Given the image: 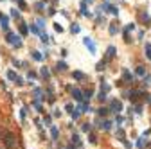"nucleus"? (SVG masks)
Masks as SVG:
<instances>
[{
	"label": "nucleus",
	"instance_id": "nucleus-3",
	"mask_svg": "<svg viewBox=\"0 0 151 149\" xmlns=\"http://www.w3.org/2000/svg\"><path fill=\"white\" fill-rule=\"evenodd\" d=\"M70 92H72V97L78 101V103H83L85 101V92H81L79 88H70Z\"/></svg>",
	"mask_w": 151,
	"mask_h": 149
},
{
	"label": "nucleus",
	"instance_id": "nucleus-40",
	"mask_svg": "<svg viewBox=\"0 0 151 149\" xmlns=\"http://www.w3.org/2000/svg\"><path fill=\"white\" fill-rule=\"evenodd\" d=\"M47 15H49V16H54V15H56V9H54V7H49V11H47Z\"/></svg>",
	"mask_w": 151,
	"mask_h": 149
},
{
	"label": "nucleus",
	"instance_id": "nucleus-41",
	"mask_svg": "<svg viewBox=\"0 0 151 149\" xmlns=\"http://www.w3.org/2000/svg\"><path fill=\"white\" fill-rule=\"evenodd\" d=\"M25 115H27V108H22V110H20V117L25 119Z\"/></svg>",
	"mask_w": 151,
	"mask_h": 149
},
{
	"label": "nucleus",
	"instance_id": "nucleus-14",
	"mask_svg": "<svg viewBox=\"0 0 151 149\" xmlns=\"http://www.w3.org/2000/svg\"><path fill=\"white\" fill-rule=\"evenodd\" d=\"M27 32H29V27H27L25 22H22V23H20V34H22V36H27Z\"/></svg>",
	"mask_w": 151,
	"mask_h": 149
},
{
	"label": "nucleus",
	"instance_id": "nucleus-27",
	"mask_svg": "<svg viewBox=\"0 0 151 149\" xmlns=\"http://www.w3.org/2000/svg\"><path fill=\"white\" fill-rule=\"evenodd\" d=\"M144 52H146V58L151 59V43H146V47H144Z\"/></svg>",
	"mask_w": 151,
	"mask_h": 149
},
{
	"label": "nucleus",
	"instance_id": "nucleus-25",
	"mask_svg": "<svg viewBox=\"0 0 151 149\" xmlns=\"http://www.w3.org/2000/svg\"><path fill=\"white\" fill-rule=\"evenodd\" d=\"M146 144H148V142H146V135H142V137L139 138V144H137V146H139V149H144Z\"/></svg>",
	"mask_w": 151,
	"mask_h": 149
},
{
	"label": "nucleus",
	"instance_id": "nucleus-42",
	"mask_svg": "<svg viewBox=\"0 0 151 149\" xmlns=\"http://www.w3.org/2000/svg\"><path fill=\"white\" fill-rule=\"evenodd\" d=\"M15 83H16L18 86H24V79H22V77H16V81H15Z\"/></svg>",
	"mask_w": 151,
	"mask_h": 149
},
{
	"label": "nucleus",
	"instance_id": "nucleus-46",
	"mask_svg": "<svg viewBox=\"0 0 151 149\" xmlns=\"http://www.w3.org/2000/svg\"><path fill=\"white\" fill-rule=\"evenodd\" d=\"M135 111H137V113H142V106L139 104V106H137V108H135Z\"/></svg>",
	"mask_w": 151,
	"mask_h": 149
},
{
	"label": "nucleus",
	"instance_id": "nucleus-12",
	"mask_svg": "<svg viewBox=\"0 0 151 149\" xmlns=\"http://www.w3.org/2000/svg\"><path fill=\"white\" fill-rule=\"evenodd\" d=\"M117 138L122 142V144L126 142V135H124V130H122V128H117Z\"/></svg>",
	"mask_w": 151,
	"mask_h": 149
},
{
	"label": "nucleus",
	"instance_id": "nucleus-1",
	"mask_svg": "<svg viewBox=\"0 0 151 149\" xmlns=\"http://www.w3.org/2000/svg\"><path fill=\"white\" fill-rule=\"evenodd\" d=\"M5 42H7L9 45H15L16 49H20V47H22V38L16 36L15 32H11V31L5 32Z\"/></svg>",
	"mask_w": 151,
	"mask_h": 149
},
{
	"label": "nucleus",
	"instance_id": "nucleus-48",
	"mask_svg": "<svg viewBox=\"0 0 151 149\" xmlns=\"http://www.w3.org/2000/svg\"><path fill=\"white\" fill-rule=\"evenodd\" d=\"M2 16H4V15H2V11H0V20H2Z\"/></svg>",
	"mask_w": 151,
	"mask_h": 149
},
{
	"label": "nucleus",
	"instance_id": "nucleus-43",
	"mask_svg": "<svg viewBox=\"0 0 151 149\" xmlns=\"http://www.w3.org/2000/svg\"><path fill=\"white\" fill-rule=\"evenodd\" d=\"M65 110H67V111H70V113H72V111H74V106H72L70 103H68V104L65 106Z\"/></svg>",
	"mask_w": 151,
	"mask_h": 149
},
{
	"label": "nucleus",
	"instance_id": "nucleus-36",
	"mask_svg": "<svg viewBox=\"0 0 151 149\" xmlns=\"http://www.w3.org/2000/svg\"><path fill=\"white\" fill-rule=\"evenodd\" d=\"M51 122H52V117H51V115H45V117H43V124L51 126Z\"/></svg>",
	"mask_w": 151,
	"mask_h": 149
},
{
	"label": "nucleus",
	"instance_id": "nucleus-11",
	"mask_svg": "<svg viewBox=\"0 0 151 149\" xmlns=\"http://www.w3.org/2000/svg\"><path fill=\"white\" fill-rule=\"evenodd\" d=\"M124 81H133V76H131V74H129L128 70H124V72H122V81H119V85H122Z\"/></svg>",
	"mask_w": 151,
	"mask_h": 149
},
{
	"label": "nucleus",
	"instance_id": "nucleus-32",
	"mask_svg": "<svg viewBox=\"0 0 151 149\" xmlns=\"http://www.w3.org/2000/svg\"><path fill=\"white\" fill-rule=\"evenodd\" d=\"M81 130H83L85 133H90V131H92V124H88V122H85V124H83V128H81Z\"/></svg>",
	"mask_w": 151,
	"mask_h": 149
},
{
	"label": "nucleus",
	"instance_id": "nucleus-23",
	"mask_svg": "<svg viewBox=\"0 0 151 149\" xmlns=\"http://www.w3.org/2000/svg\"><path fill=\"white\" fill-rule=\"evenodd\" d=\"M79 31H81V27H79V23H72V25H70V32H72V34H78Z\"/></svg>",
	"mask_w": 151,
	"mask_h": 149
},
{
	"label": "nucleus",
	"instance_id": "nucleus-10",
	"mask_svg": "<svg viewBox=\"0 0 151 149\" xmlns=\"http://www.w3.org/2000/svg\"><path fill=\"white\" fill-rule=\"evenodd\" d=\"M70 140H72V144H74L76 147H78V149H81V137H79V135H78V133H74Z\"/></svg>",
	"mask_w": 151,
	"mask_h": 149
},
{
	"label": "nucleus",
	"instance_id": "nucleus-29",
	"mask_svg": "<svg viewBox=\"0 0 151 149\" xmlns=\"http://www.w3.org/2000/svg\"><path fill=\"white\" fill-rule=\"evenodd\" d=\"M110 128H112V122H110V120H104V122L101 124V130H104V131H108Z\"/></svg>",
	"mask_w": 151,
	"mask_h": 149
},
{
	"label": "nucleus",
	"instance_id": "nucleus-16",
	"mask_svg": "<svg viewBox=\"0 0 151 149\" xmlns=\"http://www.w3.org/2000/svg\"><path fill=\"white\" fill-rule=\"evenodd\" d=\"M29 31L32 32V34H42V29H40V27H38V23H36V25H34V23H31Z\"/></svg>",
	"mask_w": 151,
	"mask_h": 149
},
{
	"label": "nucleus",
	"instance_id": "nucleus-35",
	"mask_svg": "<svg viewBox=\"0 0 151 149\" xmlns=\"http://www.w3.org/2000/svg\"><path fill=\"white\" fill-rule=\"evenodd\" d=\"M92 95H94V92H92V90H85V101H90Z\"/></svg>",
	"mask_w": 151,
	"mask_h": 149
},
{
	"label": "nucleus",
	"instance_id": "nucleus-7",
	"mask_svg": "<svg viewBox=\"0 0 151 149\" xmlns=\"http://www.w3.org/2000/svg\"><path fill=\"white\" fill-rule=\"evenodd\" d=\"M115 52H117V49H115L113 45H110L108 49H106V56H104V59H106V61H112V59L115 58Z\"/></svg>",
	"mask_w": 151,
	"mask_h": 149
},
{
	"label": "nucleus",
	"instance_id": "nucleus-37",
	"mask_svg": "<svg viewBox=\"0 0 151 149\" xmlns=\"http://www.w3.org/2000/svg\"><path fill=\"white\" fill-rule=\"evenodd\" d=\"M36 23H38L40 29H43V27H45V20H43V18H38V20H36Z\"/></svg>",
	"mask_w": 151,
	"mask_h": 149
},
{
	"label": "nucleus",
	"instance_id": "nucleus-44",
	"mask_svg": "<svg viewBox=\"0 0 151 149\" xmlns=\"http://www.w3.org/2000/svg\"><path fill=\"white\" fill-rule=\"evenodd\" d=\"M122 120H124V119H122L121 115H117V119H115V122H117V124H122Z\"/></svg>",
	"mask_w": 151,
	"mask_h": 149
},
{
	"label": "nucleus",
	"instance_id": "nucleus-18",
	"mask_svg": "<svg viewBox=\"0 0 151 149\" xmlns=\"http://www.w3.org/2000/svg\"><path fill=\"white\" fill-rule=\"evenodd\" d=\"M81 111H83V113H88V111H90L92 110V108H90V104H88V101H85V103H81Z\"/></svg>",
	"mask_w": 151,
	"mask_h": 149
},
{
	"label": "nucleus",
	"instance_id": "nucleus-5",
	"mask_svg": "<svg viewBox=\"0 0 151 149\" xmlns=\"http://www.w3.org/2000/svg\"><path fill=\"white\" fill-rule=\"evenodd\" d=\"M110 111H113V113H121L122 111V103L117 99H113L112 103H110Z\"/></svg>",
	"mask_w": 151,
	"mask_h": 149
},
{
	"label": "nucleus",
	"instance_id": "nucleus-13",
	"mask_svg": "<svg viewBox=\"0 0 151 149\" xmlns=\"http://www.w3.org/2000/svg\"><path fill=\"white\" fill-rule=\"evenodd\" d=\"M67 68H68V66H67L65 61H58V63H56V70H58V72H65Z\"/></svg>",
	"mask_w": 151,
	"mask_h": 149
},
{
	"label": "nucleus",
	"instance_id": "nucleus-2",
	"mask_svg": "<svg viewBox=\"0 0 151 149\" xmlns=\"http://www.w3.org/2000/svg\"><path fill=\"white\" fill-rule=\"evenodd\" d=\"M124 95H126L129 101H131V103H135V101L139 99V97H144V99H146V97H148V93L144 92V90H129V92H124Z\"/></svg>",
	"mask_w": 151,
	"mask_h": 149
},
{
	"label": "nucleus",
	"instance_id": "nucleus-9",
	"mask_svg": "<svg viewBox=\"0 0 151 149\" xmlns=\"http://www.w3.org/2000/svg\"><path fill=\"white\" fill-rule=\"evenodd\" d=\"M108 32H110L112 36H115V34L119 32V23H117V22H112V23H110V27H108Z\"/></svg>",
	"mask_w": 151,
	"mask_h": 149
},
{
	"label": "nucleus",
	"instance_id": "nucleus-49",
	"mask_svg": "<svg viewBox=\"0 0 151 149\" xmlns=\"http://www.w3.org/2000/svg\"><path fill=\"white\" fill-rule=\"evenodd\" d=\"M0 149H4V147H2V144H0Z\"/></svg>",
	"mask_w": 151,
	"mask_h": 149
},
{
	"label": "nucleus",
	"instance_id": "nucleus-31",
	"mask_svg": "<svg viewBox=\"0 0 151 149\" xmlns=\"http://www.w3.org/2000/svg\"><path fill=\"white\" fill-rule=\"evenodd\" d=\"M81 113H83V111H81V108H78V110H74L70 115H72V119L76 120V119H79V115H81Z\"/></svg>",
	"mask_w": 151,
	"mask_h": 149
},
{
	"label": "nucleus",
	"instance_id": "nucleus-45",
	"mask_svg": "<svg viewBox=\"0 0 151 149\" xmlns=\"http://www.w3.org/2000/svg\"><path fill=\"white\" fill-rule=\"evenodd\" d=\"M27 76H29V79H34V77H36V72H29Z\"/></svg>",
	"mask_w": 151,
	"mask_h": 149
},
{
	"label": "nucleus",
	"instance_id": "nucleus-30",
	"mask_svg": "<svg viewBox=\"0 0 151 149\" xmlns=\"http://www.w3.org/2000/svg\"><path fill=\"white\" fill-rule=\"evenodd\" d=\"M40 38H42V43H43V45H47V43H49V42H51V38H49V36H47V34H45V32H42V34H40Z\"/></svg>",
	"mask_w": 151,
	"mask_h": 149
},
{
	"label": "nucleus",
	"instance_id": "nucleus-20",
	"mask_svg": "<svg viewBox=\"0 0 151 149\" xmlns=\"http://www.w3.org/2000/svg\"><path fill=\"white\" fill-rule=\"evenodd\" d=\"M45 4H47L45 0H43V2H36V4H34V9H36L38 13H40V11H43V9H45Z\"/></svg>",
	"mask_w": 151,
	"mask_h": 149
},
{
	"label": "nucleus",
	"instance_id": "nucleus-34",
	"mask_svg": "<svg viewBox=\"0 0 151 149\" xmlns=\"http://www.w3.org/2000/svg\"><path fill=\"white\" fill-rule=\"evenodd\" d=\"M88 142H90V144H95V142H97V138H95V135L92 131L88 133Z\"/></svg>",
	"mask_w": 151,
	"mask_h": 149
},
{
	"label": "nucleus",
	"instance_id": "nucleus-38",
	"mask_svg": "<svg viewBox=\"0 0 151 149\" xmlns=\"http://www.w3.org/2000/svg\"><path fill=\"white\" fill-rule=\"evenodd\" d=\"M11 16L13 18H20V11L18 9H11Z\"/></svg>",
	"mask_w": 151,
	"mask_h": 149
},
{
	"label": "nucleus",
	"instance_id": "nucleus-22",
	"mask_svg": "<svg viewBox=\"0 0 151 149\" xmlns=\"http://www.w3.org/2000/svg\"><path fill=\"white\" fill-rule=\"evenodd\" d=\"M58 135H59L58 128H56V126H51V137H52L54 140H56V138H58Z\"/></svg>",
	"mask_w": 151,
	"mask_h": 149
},
{
	"label": "nucleus",
	"instance_id": "nucleus-15",
	"mask_svg": "<svg viewBox=\"0 0 151 149\" xmlns=\"http://www.w3.org/2000/svg\"><path fill=\"white\" fill-rule=\"evenodd\" d=\"M40 76H42L43 79H49V77H51V72H49V68H47V66H42V70H40Z\"/></svg>",
	"mask_w": 151,
	"mask_h": 149
},
{
	"label": "nucleus",
	"instance_id": "nucleus-50",
	"mask_svg": "<svg viewBox=\"0 0 151 149\" xmlns=\"http://www.w3.org/2000/svg\"><path fill=\"white\" fill-rule=\"evenodd\" d=\"M0 2H4V0H0Z\"/></svg>",
	"mask_w": 151,
	"mask_h": 149
},
{
	"label": "nucleus",
	"instance_id": "nucleus-21",
	"mask_svg": "<svg viewBox=\"0 0 151 149\" xmlns=\"http://www.w3.org/2000/svg\"><path fill=\"white\" fill-rule=\"evenodd\" d=\"M139 18L142 20L144 23H148V22H149V15H148V13H144V11H140V13H139Z\"/></svg>",
	"mask_w": 151,
	"mask_h": 149
},
{
	"label": "nucleus",
	"instance_id": "nucleus-47",
	"mask_svg": "<svg viewBox=\"0 0 151 149\" xmlns=\"http://www.w3.org/2000/svg\"><path fill=\"white\" fill-rule=\"evenodd\" d=\"M85 2H86V4H90V2H94V0H85Z\"/></svg>",
	"mask_w": 151,
	"mask_h": 149
},
{
	"label": "nucleus",
	"instance_id": "nucleus-33",
	"mask_svg": "<svg viewBox=\"0 0 151 149\" xmlns=\"http://www.w3.org/2000/svg\"><path fill=\"white\" fill-rule=\"evenodd\" d=\"M16 77H18V76H16V74L13 72V70L7 72V79H9V81H16Z\"/></svg>",
	"mask_w": 151,
	"mask_h": 149
},
{
	"label": "nucleus",
	"instance_id": "nucleus-6",
	"mask_svg": "<svg viewBox=\"0 0 151 149\" xmlns=\"http://www.w3.org/2000/svg\"><path fill=\"white\" fill-rule=\"evenodd\" d=\"M83 43H85V47L88 50H90V54H95V50H97V47H95V43L92 42V38H83Z\"/></svg>",
	"mask_w": 151,
	"mask_h": 149
},
{
	"label": "nucleus",
	"instance_id": "nucleus-19",
	"mask_svg": "<svg viewBox=\"0 0 151 149\" xmlns=\"http://www.w3.org/2000/svg\"><path fill=\"white\" fill-rule=\"evenodd\" d=\"M31 54H32V59H34V61H42V59H43L42 52H38V50H32Z\"/></svg>",
	"mask_w": 151,
	"mask_h": 149
},
{
	"label": "nucleus",
	"instance_id": "nucleus-4",
	"mask_svg": "<svg viewBox=\"0 0 151 149\" xmlns=\"http://www.w3.org/2000/svg\"><path fill=\"white\" fill-rule=\"evenodd\" d=\"M15 135H13V133H5V149H15Z\"/></svg>",
	"mask_w": 151,
	"mask_h": 149
},
{
	"label": "nucleus",
	"instance_id": "nucleus-28",
	"mask_svg": "<svg viewBox=\"0 0 151 149\" xmlns=\"http://www.w3.org/2000/svg\"><path fill=\"white\" fill-rule=\"evenodd\" d=\"M137 76H140V77H144V76H146V68H144V66H137Z\"/></svg>",
	"mask_w": 151,
	"mask_h": 149
},
{
	"label": "nucleus",
	"instance_id": "nucleus-17",
	"mask_svg": "<svg viewBox=\"0 0 151 149\" xmlns=\"http://www.w3.org/2000/svg\"><path fill=\"white\" fill-rule=\"evenodd\" d=\"M72 76H74V79H78V81H83V79H86V76H85L83 72H79V70H76V72L72 74Z\"/></svg>",
	"mask_w": 151,
	"mask_h": 149
},
{
	"label": "nucleus",
	"instance_id": "nucleus-8",
	"mask_svg": "<svg viewBox=\"0 0 151 149\" xmlns=\"http://www.w3.org/2000/svg\"><path fill=\"white\" fill-rule=\"evenodd\" d=\"M0 29H2L4 32H7V31H9V18L5 16V15L2 16V20H0Z\"/></svg>",
	"mask_w": 151,
	"mask_h": 149
},
{
	"label": "nucleus",
	"instance_id": "nucleus-24",
	"mask_svg": "<svg viewBox=\"0 0 151 149\" xmlns=\"http://www.w3.org/2000/svg\"><path fill=\"white\" fill-rule=\"evenodd\" d=\"M108 111H110L108 108H102V106H101L99 110H97V115H99V117H106V115H108Z\"/></svg>",
	"mask_w": 151,
	"mask_h": 149
},
{
	"label": "nucleus",
	"instance_id": "nucleus-26",
	"mask_svg": "<svg viewBox=\"0 0 151 149\" xmlns=\"http://www.w3.org/2000/svg\"><path fill=\"white\" fill-rule=\"evenodd\" d=\"M106 59H104V61H99L97 63V66H95V70H97V72H102V70H104V66H106Z\"/></svg>",
	"mask_w": 151,
	"mask_h": 149
},
{
	"label": "nucleus",
	"instance_id": "nucleus-39",
	"mask_svg": "<svg viewBox=\"0 0 151 149\" xmlns=\"http://www.w3.org/2000/svg\"><path fill=\"white\" fill-rule=\"evenodd\" d=\"M54 31H56V32H63V27H61L59 23H54Z\"/></svg>",
	"mask_w": 151,
	"mask_h": 149
}]
</instances>
